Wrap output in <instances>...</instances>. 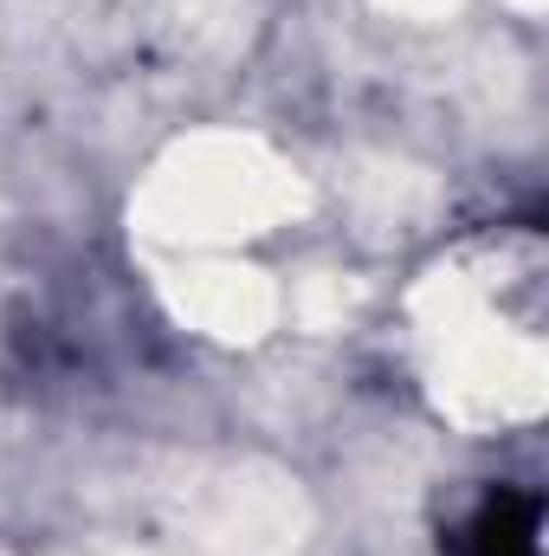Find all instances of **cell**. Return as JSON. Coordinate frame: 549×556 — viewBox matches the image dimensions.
<instances>
[{
    "mask_svg": "<svg viewBox=\"0 0 549 556\" xmlns=\"http://www.w3.org/2000/svg\"><path fill=\"white\" fill-rule=\"evenodd\" d=\"M537 531H544V505L531 492L498 485L465 525V556H537Z\"/></svg>",
    "mask_w": 549,
    "mask_h": 556,
    "instance_id": "6da1fadb",
    "label": "cell"
}]
</instances>
